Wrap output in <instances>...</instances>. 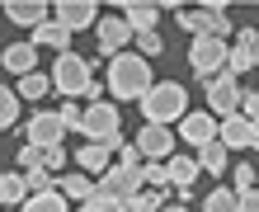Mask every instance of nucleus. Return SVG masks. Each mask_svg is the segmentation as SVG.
<instances>
[{"label":"nucleus","instance_id":"1","mask_svg":"<svg viewBox=\"0 0 259 212\" xmlns=\"http://www.w3.org/2000/svg\"><path fill=\"white\" fill-rule=\"evenodd\" d=\"M151 62L142 52H118V57H109V95L113 99H137L142 104L146 95H151Z\"/></svg>","mask_w":259,"mask_h":212},{"label":"nucleus","instance_id":"2","mask_svg":"<svg viewBox=\"0 0 259 212\" xmlns=\"http://www.w3.org/2000/svg\"><path fill=\"white\" fill-rule=\"evenodd\" d=\"M184 85L179 80H156L151 85V95L142 99V113H146V123H160V128H170V123H184Z\"/></svg>","mask_w":259,"mask_h":212},{"label":"nucleus","instance_id":"3","mask_svg":"<svg viewBox=\"0 0 259 212\" xmlns=\"http://www.w3.org/2000/svg\"><path fill=\"white\" fill-rule=\"evenodd\" d=\"M90 66H95V62H85L80 52H62V57L52 62V90H62L66 99H85V90L95 85Z\"/></svg>","mask_w":259,"mask_h":212},{"label":"nucleus","instance_id":"4","mask_svg":"<svg viewBox=\"0 0 259 212\" xmlns=\"http://www.w3.org/2000/svg\"><path fill=\"white\" fill-rule=\"evenodd\" d=\"M118 128H123V118H118V109H113L109 99L90 104L85 118H80V132H85V137H90V142H99V146H113V151H118V146H127Z\"/></svg>","mask_w":259,"mask_h":212},{"label":"nucleus","instance_id":"5","mask_svg":"<svg viewBox=\"0 0 259 212\" xmlns=\"http://www.w3.org/2000/svg\"><path fill=\"white\" fill-rule=\"evenodd\" d=\"M189 62H193V71L203 75V80H212V75L226 71V62H231V48H226L222 38H193Z\"/></svg>","mask_w":259,"mask_h":212},{"label":"nucleus","instance_id":"6","mask_svg":"<svg viewBox=\"0 0 259 212\" xmlns=\"http://www.w3.org/2000/svg\"><path fill=\"white\" fill-rule=\"evenodd\" d=\"M240 99H245V90L236 85V75L231 71H222V75H212L207 80V113L212 118H231V113H240Z\"/></svg>","mask_w":259,"mask_h":212},{"label":"nucleus","instance_id":"7","mask_svg":"<svg viewBox=\"0 0 259 212\" xmlns=\"http://www.w3.org/2000/svg\"><path fill=\"white\" fill-rule=\"evenodd\" d=\"M142 170H132V165H109V170L99 175V193H109V198L118 203H127L132 193H142Z\"/></svg>","mask_w":259,"mask_h":212},{"label":"nucleus","instance_id":"8","mask_svg":"<svg viewBox=\"0 0 259 212\" xmlns=\"http://www.w3.org/2000/svg\"><path fill=\"white\" fill-rule=\"evenodd\" d=\"M24 137L33 142V146H42V151H52V146H62L66 123H62V113H33L24 123Z\"/></svg>","mask_w":259,"mask_h":212},{"label":"nucleus","instance_id":"9","mask_svg":"<svg viewBox=\"0 0 259 212\" xmlns=\"http://www.w3.org/2000/svg\"><path fill=\"white\" fill-rule=\"evenodd\" d=\"M95 33H99V52H104V57L127 52V43L137 38V33H132V24L123 19V14H109V19H99V24H95Z\"/></svg>","mask_w":259,"mask_h":212},{"label":"nucleus","instance_id":"10","mask_svg":"<svg viewBox=\"0 0 259 212\" xmlns=\"http://www.w3.org/2000/svg\"><path fill=\"white\" fill-rule=\"evenodd\" d=\"M137 146H142L146 160H170V156H175V132L160 128V123H146L142 137H137Z\"/></svg>","mask_w":259,"mask_h":212},{"label":"nucleus","instance_id":"11","mask_svg":"<svg viewBox=\"0 0 259 212\" xmlns=\"http://www.w3.org/2000/svg\"><path fill=\"white\" fill-rule=\"evenodd\" d=\"M217 118L212 113H184V128H179V137H184V146H193V151H203L207 142H217Z\"/></svg>","mask_w":259,"mask_h":212},{"label":"nucleus","instance_id":"12","mask_svg":"<svg viewBox=\"0 0 259 212\" xmlns=\"http://www.w3.org/2000/svg\"><path fill=\"white\" fill-rule=\"evenodd\" d=\"M217 142L226 146V151H245L250 142H254V123L245 113H231V118H222V128H217Z\"/></svg>","mask_w":259,"mask_h":212},{"label":"nucleus","instance_id":"13","mask_svg":"<svg viewBox=\"0 0 259 212\" xmlns=\"http://www.w3.org/2000/svg\"><path fill=\"white\" fill-rule=\"evenodd\" d=\"M57 24H66L71 33L75 28H90V24H99V5L95 0H62L57 5Z\"/></svg>","mask_w":259,"mask_h":212},{"label":"nucleus","instance_id":"14","mask_svg":"<svg viewBox=\"0 0 259 212\" xmlns=\"http://www.w3.org/2000/svg\"><path fill=\"white\" fill-rule=\"evenodd\" d=\"M5 19L10 24H28V28H42V24H48V5H42V0H5Z\"/></svg>","mask_w":259,"mask_h":212},{"label":"nucleus","instance_id":"15","mask_svg":"<svg viewBox=\"0 0 259 212\" xmlns=\"http://www.w3.org/2000/svg\"><path fill=\"white\" fill-rule=\"evenodd\" d=\"M160 10H165V5H142V0H127V5L118 10V14H123V19L132 24V33H156Z\"/></svg>","mask_w":259,"mask_h":212},{"label":"nucleus","instance_id":"16","mask_svg":"<svg viewBox=\"0 0 259 212\" xmlns=\"http://www.w3.org/2000/svg\"><path fill=\"white\" fill-rule=\"evenodd\" d=\"M226 19H212L207 10H179V28H184L189 38H217V28Z\"/></svg>","mask_w":259,"mask_h":212},{"label":"nucleus","instance_id":"17","mask_svg":"<svg viewBox=\"0 0 259 212\" xmlns=\"http://www.w3.org/2000/svg\"><path fill=\"white\" fill-rule=\"evenodd\" d=\"M66 43H71V28H66V24H57V19H48L42 28H33V48H52L57 57H62V52H71Z\"/></svg>","mask_w":259,"mask_h":212},{"label":"nucleus","instance_id":"18","mask_svg":"<svg viewBox=\"0 0 259 212\" xmlns=\"http://www.w3.org/2000/svg\"><path fill=\"white\" fill-rule=\"evenodd\" d=\"M33 66H38V48H33V43H14V48H5V71H14L19 80L33 75Z\"/></svg>","mask_w":259,"mask_h":212},{"label":"nucleus","instance_id":"19","mask_svg":"<svg viewBox=\"0 0 259 212\" xmlns=\"http://www.w3.org/2000/svg\"><path fill=\"white\" fill-rule=\"evenodd\" d=\"M109 151H113V146L85 142L80 151H75V165H80V170H90V175H104V170H109Z\"/></svg>","mask_w":259,"mask_h":212},{"label":"nucleus","instance_id":"20","mask_svg":"<svg viewBox=\"0 0 259 212\" xmlns=\"http://www.w3.org/2000/svg\"><path fill=\"white\" fill-rule=\"evenodd\" d=\"M57 189H62L66 198H75V203H85V198H95V189H99V179H90V175H57Z\"/></svg>","mask_w":259,"mask_h":212},{"label":"nucleus","instance_id":"21","mask_svg":"<svg viewBox=\"0 0 259 212\" xmlns=\"http://www.w3.org/2000/svg\"><path fill=\"white\" fill-rule=\"evenodd\" d=\"M66 193L62 189H48V193H28V203L19 207V212H66Z\"/></svg>","mask_w":259,"mask_h":212},{"label":"nucleus","instance_id":"22","mask_svg":"<svg viewBox=\"0 0 259 212\" xmlns=\"http://www.w3.org/2000/svg\"><path fill=\"white\" fill-rule=\"evenodd\" d=\"M0 198H5V207H24L28 203V179L24 175H0Z\"/></svg>","mask_w":259,"mask_h":212},{"label":"nucleus","instance_id":"23","mask_svg":"<svg viewBox=\"0 0 259 212\" xmlns=\"http://www.w3.org/2000/svg\"><path fill=\"white\" fill-rule=\"evenodd\" d=\"M226 156H231V151H226L222 142H207L203 151H198V165H203V175H226Z\"/></svg>","mask_w":259,"mask_h":212},{"label":"nucleus","instance_id":"24","mask_svg":"<svg viewBox=\"0 0 259 212\" xmlns=\"http://www.w3.org/2000/svg\"><path fill=\"white\" fill-rule=\"evenodd\" d=\"M203 212H240V193L236 189H212L203 198Z\"/></svg>","mask_w":259,"mask_h":212},{"label":"nucleus","instance_id":"25","mask_svg":"<svg viewBox=\"0 0 259 212\" xmlns=\"http://www.w3.org/2000/svg\"><path fill=\"white\" fill-rule=\"evenodd\" d=\"M160 207H165L160 189H142V193H132V198L123 203V212H160Z\"/></svg>","mask_w":259,"mask_h":212},{"label":"nucleus","instance_id":"26","mask_svg":"<svg viewBox=\"0 0 259 212\" xmlns=\"http://www.w3.org/2000/svg\"><path fill=\"white\" fill-rule=\"evenodd\" d=\"M14 90H19V99H42V95L52 90V75H38V71H33V75H24Z\"/></svg>","mask_w":259,"mask_h":212},{"label":"nucleus","instance_id":"27","mask_svg":"<svg viewBox=\"0 0 259 212\" xmlns=\"http://www.w3.org/2000/svg\"><path fill=\"white\" fill-rule=\"evenodd\" d=\"M142 184L146 189H160V193L170 189V170H165V160H146L142 165Z\"/></svg>","mask_w":259,"mask_h":212},{"label":"nucleus","instance_id":"28","mask_svg":"<svg viewBox=\"0 0 259 212\" xmlns=\"http://www.w3.org/2000/svg\"><path fill=\"white\" fill-rule=\"evenodd\" d=\"M0 123L5 128L19 123V90H0Z\"/></svg>","mask_w":259,"mask_h":212},{"label":"nucleus","instance_id":"29","mask_svg":"<svg viewBox=\"0 0 259 212\" xmlns=\"http://www.w3.org/2000/svg\"><path fill=\"white\" fill-rule=\"evenodd\" d=\"M226 71H231V75L254 71V48H240V43H236V48H231V62H226Z\"/></svg>","mask_w":259,"mask_h":212},{"label":"nucleus","instance_id":"30","mask_svg":"<svg viewBox=\"0 0 259 212\" xmlns=\"http://www.w3.org/2000/svg\"><path fill=\"white\" fill-rule=\"evenodd\" d=\"M118 207H123L118 198H109V193H99V189H95V198H85L75 212H118Z\"/></svg>","mask_w":259,"mask_h":212},{"label":"nucleus","instance_id":"31","mask_svg":"<svg viewBox=\"0 0 259 212\" xmlns=\"http://www.w3.org/2000/svg\"><path fill=\"white\" fill-rule=\"evenodd\" d=\"M231 179H236V193L259 189V170H250V165H236V170H231Z\"/></svg>","mask_w":259,"mask_h":212},{"label":"nucleus","instance_id":"32","mask_svg":"<svg viewBox=\"0 0 259 212\" xmlns=\"http://www.w3.org/2000/svg\"><path fill=\"white\" fill-rule=\"evenodd\" d=\"M137 52H142L146 62H151V57H160V52H165V43H160V33H137Z\"/></svg>","mask_w":259,"mask_h":212},{"label":"nucleus","instance_id":"33","mask_svg":"<svg viewBox=\"0 0 259 212\" xmlns=\"http://www.w3.org/2000/svg\"><path fill=\"white\" fill-rule=\"evenodd\" d=\"M118 165H132V170H142V165H146V156H142V146H118Z\"/></svg>","mask_w":259,"mask_h":212},{"label":"nucleus","instance_id":"34","mask_svg":"<svg viewBox=\"0 0 259 212\" xmlns=\"http://www.w3.org/2000/svg\"><path fill=\"white\" fill-rule=\"evenodd\" d=\"M38 165H42V146L24 142V151H19V170H38Z\"/></svg>","mask_w":259,"mask_h":212},{"label":"nucleus","instance_id":"35","mask_svg":"<svg viewBox=\"0 0 259 212\" xmlns=\"http://www.w3.org/2000/svg\"><path fill=\"white\" fill-rule=\"evenodd\" d=\"M42 165L57 175V170H66V146H52V151H42Z\"/></svg>","mask_w":259,"mask_h":212},{"label":"nucleus","instance_id":"36","mask_svg":"<svg viewBox=\"0 0 259 212\" xmlns=\"http://www.w3.org/2000/svg\"><path fill=\"white\" fill-rule=\"evenodd\" d=\"M57 113H62V123H66V128H75V132H80V118H85V113L75 109V104H62Z\"/></svg>","mask_w":259,"mask_h":212},{"label":"nucleus","instance_id":"37","mask_svg":"<svg viewBox=\"0 0 259 212\" xmlns=\"http://www.w3.org/2000/svg\"><path fill=\"white\" fill-rule=\"evenodd\" d=\"M240 113H245L250 123H259V90H254V95H245V99H240Z\"/></svg>","mask_w":259,"mask_h":212},{"label":"nucleus","instance_id":"38","mask_svg":"<svg viewBox=\"0 0 259 212\" xmlns=\"http://www.w3.org/2000/svg\"><path fill=\"white\" fill-rule=\"evenodd\" d=\"M240 212H259V189H250V193H240Z\"/></svg>","mask_w":259,"mask_h":212},{"label":"nucleus","instance_id":"39","mask_svg":"<svg viewBox=\"0 0 259 212\" xmlns=\"http://www.w3.org/2000/svg\"><path fill=\"white\" fill-rule=\"evenodd\" d=\"M236 43H240V48H259V28H240Z\"/></svg>","mask_w":259,"mask_h":212},{"label":"nucleus","instance_id":"40","mask_svg":"<svg viewBox=\"0 0 259 212\" xmlns=\"http://www.w3.org/2000/svg\"><path fill=\"white\" fill-rule=\"evenodd\" d=\"M160 212H184V203H179V207H160Z\"/></svg>","mask_w":259,"mask_h":212},{"label":"nucleus","instance_id":"41","mask_svg":"<svg viewBox=\"0 0 259 212\" xmlns=\"http://www.w3.org/2000/svg\"><path fill=\"white\" fill-rule=\"evenodd\" d=\"M250 146H259V123H254V142H250Z\"/></svg>","mask_w":259,"mask_h":212},{"label":"nucleus","instance_id":"42","mask_svg":"<svg viewBox=\"0 0 259 212\" xmlns=\"http://www.w3.org/2000/svg\"><path fill=\"white\" fill-rule=\"evenodd\" d=\"M254 66H259V48H254Z\"/></svg>","mask_w":259,"mask_h":212},{"label":"nucleus","instance_id":"43","mask_svg":"<svg viewBox=\"0 0 259 212\" xmlns=\"http://www.w3.org/2000/svg\"><path fill=\"white\" fill-rule=\"evenodd\" d=\"M5 212H19V207H5Z\"/></svg>","mask_w":259,"mask_h":212}]
</instances>
